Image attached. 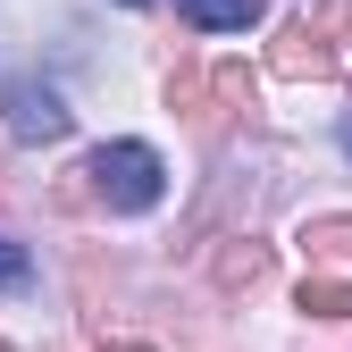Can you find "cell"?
Here are the masks:
<instances>
[{
	"label": "cell",
	"instance_id": "1",
	"mask_svg": "<svg viewBox=\"0 0 352 352\" xmlns=\"http://www.w3.org/2000/svg\"><path fill=\"white\" fill-rule=\"evenodd\" d=\"M84 193H93L101 210H118V218H143L168 193V168H160L151 143H101L93 160H84Z\"/></svg>",
	"mask_w": 352,
	"mask_h": 352
},
{
	"label": "cell",
	"instance_id": "2",
	"mask_svg": "<svg viewBox=\"0 0 352 352\" xmlns=\"http://www.w3.org/2000/svg\"><path fill=\"white\" fill-rule=\"evenodd\" d=\"M252 118H260V76H252L243 59H218L210 84H201V118H193V135L218 143V135H235V126H252Z\"/></svg>",
	"mask_w": 352,
	"mask_h": 352
},
{
	"label": "cell",
	"instance_id": "3",
	"mask_svg": "<svg viewBox=\"0 0 352 352\" xmlns=\"http://www.w3.org/2000/svg\"><path fill=\"white\" fill-rule=\"evenodd\" d=\"M0 126H9L17 143H59L76 109L51 93V84H34V76H0Z\"/></svg>",
	"mask_w": 352,
	"mask_h": 352
},
{
	"label": "cell",
	"instance_id": "4",
	"mask_svg": "<svg viewBox=\"0 0 352 352\" xmlns=\"http://www.w3.org/2000/svg\"><path fill=\"white\" fill-rule=\"evenodd\" d=\"M269 67L294 76V84H327V76H336V42H327L311 17H285L277 42H269Z\"/></svg>",
	"mask_w": 352,
	"mask_h": 352
},
{
	"label": "cell",
	"instance_id": "5",
	"mask_svg": "<svg viewBox=\"0 0 352 352\" xmlns=\"http://www.w3.org/2000/svg\"><path fill=\"white\" fill-rule=\"evenodd\" d=\"M269 277H277V252L260 243V235H227L218 260H210V285H218V294H260Z\"/></svg>",
	"mask_w": 352,
	"mask_h": 352
},
{
	"label": "cell",
	"instance_id": "6",
	"mask_svg": "<svg viewBox=\"0 0 352 352\" xmlns=\"http://www.w3.org/2000/svg\"><path fill=\"white\" fill-rule=\"evenodd\" d=\"M294 311H302V319H319V327H352V277H302Z\"/></svg>",
	"mask_w": 352,
	"mask_h": 352
},
{
	"label": "cell",
	"instance_id": "7",
	"mask_svg": "<svg viewBox=\"0 0 352 352\" xmlns=\"http://www.w3.org/2000/svg\"><path fill=\"white\" fill-rule=\"evenodd\" d=\"M302 260H319V269H336V260H352V210L302 218Z\"/></svg>",
	"mask_w": 352,
	"mask_h": 352
},
{
	"label": "cell",
	"instance_id": "8",
	"mask_svg": "<svg viewBox=\"0 0 352 352\" xmlns=\"http://www.w3.org/2000/svg\"><path fill=\"white\" fill-rule=\"evenodd\" d=\"M176 9H185V25H218V34L260 25V0H176Z\"/></svg>",
	"mask_w": 352,
	"mask_h": 352
},
{
	"label": "cell",
	"instance_id": "9",
	"mask_svg": "<svg viewBox=\"0 0 352 352\" xmlns=\"http://www.w3.org/2000/svg\"><path fill=\"white\" fill-rule=\"evenodd\" d=\"M201 84H210V67H201V59H176V67H168V109L185 118V126L201 118Z\"/></svg>",
	"mask_w": 352,
	"mask_h": 352
},
{
	"label": "cell",
	"instance_id": "10",
	"mask_svg": "<svg viewBox=\"0 0 352 352\" xmlns=\"http://www.w3.org/2000/svg\"><path fill=\"white\" fill-rule=\"evenodd\" d=\"M311 25L327 42H352V0H311Z\"/></svg>",
	"mask_w": 352,
	"mask_h": 352
},
{
	"label": "cell",
	"instance_id": "11",
	"mask_svg": "<svg viewBox=\"0 0 352 352\" xmlns=\"http://www.w3.org/2000/svg\"><path fill=\"white\" fill-rule=\"evenodd\" d=\"M17 285H25V252L0 235V294H17Z\"/></svg>",
	"mask_w": 352,
	"mask_h": 352
},
{
	"label": "cell",
	"instance_id": "12",
	"mask_svg": "<svg viewBox=\"0 0 352 352\" xmlns=\"http://www.w3.org/2000/svg\"><path fill=\"white\" fill-rule=\"evenodd\" d=\"M0 201H9V151H0Z\"/></svg>",
	"mask_w": 352,
	"mask_h": 352
},
{
	"label": "cell",
	"instance_id": "13",
	"mask_svg": "<svg viewBox=\"0 0 352 352\" xmlns=\"http://www.w3.org/2000/svg\"><path fill=\"white\" fill-rule=\"evenodd\" d=\"M109 352H151V344H109Z\"/></svg>",
	"mask_w": 352,
	"mask_h": 352
},
{
	"label": "cell",
	"instance_id": "14",
	"mask_svg": "<svg viewBox=\"0 0 352 352\" xmlns=\"http://www.w3.org/2000/svg\"><path fill=\"white\" fill-rule=\"evenodd\" d=\"M311 352H327V344H311ZM336 352H352V344H336Z\"/></svg>",
	"mask_w": 352,
	"mask_h": 352
},
{
	"label": "cell",
	"instance_id": "15",
	"mask_svg": "<svg viewBox=\"0 0 352 352\" xmlns=\"http://www.w3.org/2000/svg\"><path fill=\"white\" fill-rule=\"evenodd\" d=\"M126 9H143V0H126Z\"/></svg>",
	"mask_w": 352,
	"mask_h": 352
},
{
	"label": "cell",
	"instance_id": "16",
	"mask_svg": "<svg viewBox=\"0 0 352 352\" xmlns=\"http://www.w3.org/2000/svg\"><path fill=\"white\" fill-rule=\"evenodd\" d=\"M344 143H352V126H344Z\"/></svg>",
	"mask_w": 352,
	"mask_h": 352
},
{
	"label": "cell",
	"instance_id": "17",
	"mask_svg": "<svg viewBox=\"0 0 352 352\" xmlns=\"http://www.w3.org/2000/svg\"><path fill=\"white\" fill-rule=\"evenodd\" d=\"M0 352H9V344H0Z\"/></svg>",
	"mask_w": 352,
	"mask_h": 352
}]
</instances>
